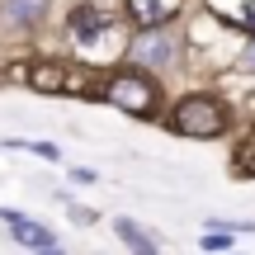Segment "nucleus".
I'll return each mask as SVG.
<instances>
[{
    "label": "nucleus",
    "mask_w": 255,
    "mask_h": 255,
    "mask_svg": "<svg viewBox=\"0 0 255 255\" xmlns=\"http://www.w3.org/2000/svg\"><path fill=\"white\" fill-rule=\"evenodd\" d=\"M170 128L180 137H222L227 132V109L218 100H208V95H189V100L175 104Z\"/></svg>",
    "instance_id": "nucleus-1"
},
{
    "label": "nucleus",
    "mask_w": 255,
    "mask_h": 255,
    "mask_svg": "<svg viewBox=\"0 0 255 255\" xmlns=\"http://www.w3.org/2000/svg\"><path fill=\"white\" fill-rule=\"evenodd\" d=\"M104 100H109L114 109H123V114L146 119V114L156 109V85H151V76H142V71H114L109 81H104Z\"/></svg>",
    "instance_id": "nucleus-2"
},
{
    "label": "nucleus",
    "mask_w": 255,
    "mask_h": 255,
    "mask_svg": "<svg viewBox=\"0 0 255 255\" xmlns=\"http://www.w3.org/2000/svg\"><path fill=\"white\" fill-rule=\"evenodd\" d=\"M132 62L137 66H151V71H165V66L180 62V38L161 33V24H151L142 38H132Z\"/></svg>",
    "instance_id": "nucleus-3"
},
{
    "label": "nucleus",
    "mask_w": 255,
    "mask_h": 255,
    "mask_svg": "<svg viewBox=\"0 0 255 255\" xmlns=\"http://www.w3.org/2000/svg\"><path fill=\"white\" fill-rule=\"evenodd\" d=\"M28 85H33V90H43V95H95V85L85 81L81 71L62 66V62L33 66V71H28Z\"/></svg>",
    "instance_id": "nucleus-4"
},
{
    "label": "nucleus",
    "mask_w": 255,
    "mask_h": 255,
    "mask_svg": "<svg viewBox=\"0 0 255 255\" xmlns=\"http://www.w3.org/2000/svg\"><path fill=\"white\" fill-rule=\"evenodd\" d=\"M0 218L9 222V237H14L19 246H28V251H57V232L52 227L24 218V213H14V208H0Z\"/></svg>",
    "instance_id": "nucleus-5"
},
{
    "label": "nucleus",
    "mask_w": 255,
    "mask_h": 255,
    "mask_svg": "<svg viewBox=\"0 0 255 255\" xmlns=\"http://www.w3.org/2000/svg\"><path fill=\"white\" fill-rule=\"evenodd\" d=\"M123 5L142 28H151V24H165V19L180 9V0H123Z\"/></svg>",
    "instance_id": "nucleus-6"
},
{
    "label": "nucleus",
    "mask_w": 255,
    "mask_h": 255,
    "mask_svg": "<svg viewBox=\"0 0 255 255\" xmlns=\"http://www.w3.org/2000/svg\"><path fill=\"white\" fill-rule=\"evenodd\" d=\"M213 9H218L222 19H232V24H241L246 33H255V0H208Z\"/></svg>",
    "instance_id": "nucleus-7"
},
{
    "label": "nucleus",
    "mask_w": 255,
    "mask_h": 255,
    "mask_svg": "<svg viewBox=\"0 0 255 255\" xmlns=\"http://www.w3.org/2000/svg\"><path fill=\"white\" fill-rule=\"evenodd\" d=\"M43 14H47V0H5V19H9V24H19V28L38 24Z\"/></svg>",
    "instance_id": "nucleus-8"
},
{
    "label": "nucleus",
    "mask_w": 255,
    "mask_h": 255,
    "mask_svg": "<svg viewBox=\"0 0 255 255\" xmlns=\"http://www.w3.org/2000/svg\"><path fill=\"white\" fill-rule=\"evenodd\" d=\"M71 33L81 38V43H90L95 33H104V14L95 5H81V9H71Z\"/></svg>",
    "instance_id": "nucleus-9"
},
{
    "label": "nucleus",
    "mask_w": 255,
    "mask_h": 255,
    "mask_svg": "<svg viewBox=\"0 0 255 255\" xmlns=\"http://www.w3.org/2000/svg\"><path fill=\"white\" fill-rule=\"evenodd\" d=\"M119 237H123V246H132V251H156V241L151 237H146V232L142 227H137V222H119Z\"/></svg>",
    "instance_id": "nucleus-10"
},
{
    "label": "nucleus",
    "mask_w": 255,
    "mask_h": 255,
    "mask_svg": "<svg viewBox=\"0 0 255 255\" xmlns=\"http://www.w3.org/2000/svg\"><path fill=\"white\" fill-rule=\"evenodd\" d=\"M28 151H33V156H43V161H62V151H57L52 142H33Z\"/></svg>",
    "instance_id": "nucleus-11"
},
{
    "label": "nucleus",
    "mask_w": 255,
    "mask_h": 255,
    "mask_svg": "<svg viewBox=\"0 0 255 255\" xmlns=\"http://www.w3.org/2000/svg\"><path fill=\"white\" fill-rule=\"evenodd\" d=\"M232 246V232H213V237H203V251H222Z\"/></svg>",
    "instance_id": "nucleus-12"
},
{
    "label": "nucleus",
    "mask_w": 255,
    "mask_h": 255,
    "mask_svg": "<svg viewBox=\"0 0 255 255\" xmlns=\"http://www.w3.org/2000/svg\"><path fill=\"white\" fill-rule=\"evenodd\" d=\"M246 66H251V71H255V47H251V52H246Z\"/></svg>",
    "instance_id": "nucleus-13"
}]
</instances>
